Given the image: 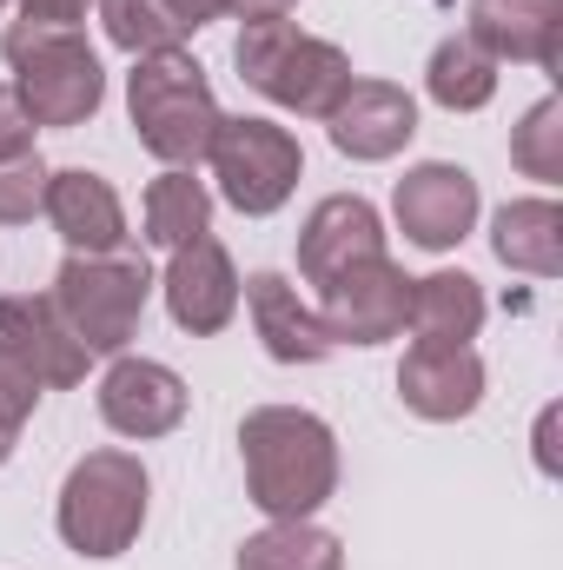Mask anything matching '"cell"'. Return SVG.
Segmentation results:
<instances>
[{
  "label": "cell",
  "instance_id": "obj_1",
  "mask_svg": "<svg viewBox=\"0 0 563 570\" xmlns=\"http://www.w3.org/2000/svg\"><path fill=\"white\" fill-rule=\"evenodd\" d=\"M246 491L266 518H312L338 491V438L318 412L298 405H259L239 425Z\"/></svg>",
  "mask_w": 563,
  "mask_h": 570
},
{
  "label": "cell",
  "instance_id": "obj_2",
  "mask_svg": "<svg viewBox=\"0 0 563 570\" xmlns=\"http://www.w3.org/2000/svg\"><path fill=\"white\" fill-rule=\"evenodd\" d=\"M127 107H134V134L152 159L166 166H199L206 146L219 134V100H213V80L192 53H146L127 73Z\"/></svg>",
  "mask_w": 563,
  "mask_h": 570
},
{
  "label": "cell",
  "instance_id": "obj_3",
  "mask_svg": "<svg viewBox=\"0 0 563 570\" xmlns=\"http://www.w3.org/2000/svg\"><path fill=\"white\" fill-rule=\"evenodd\" d=\"M7 67H13V94L27 107L33 127H87L107 100V73H100V53L73 33V27H7L0 40Z\"/></svg>",
  "mask_w": 563,
  "mask_h": 570
},
{
  "label": "cell",
  "instance_id": "obj_4",
  "mask_svg": "<svg viewBox=\"0 0 563 570\" xmlns=\"http://www.w3.org/2000/svg\"><path fill=\"white\" fill-rule=\"evenodd\" d=\"M233 60H239V80L253 94H266L273 107H292V114H312V120H325L352 87L345 47L318 40V33H298L292 20H253L239 33Z\"/></svg>",
  "mask_w": 563,
  "mask_h": 570
},
{
  "label": "cell",
  "instance_id": "obj_5",
  "mask_svg": "<svg viewBox=\"0 0 563 570\" xmlns=\"http://www.w3.org/2000/svg\"><path fill=\"white\" fill-rule=\"evenodd\" d=\"M146 464L134 451H87L60 484V538L80 558H120L134 551L146 524Z\"/></svg>",
  "mask_w": 563,
  "mask_h": 570
},
{
  "label": "cell",
  "instance_id": "obj_6",
  "mask_svg": "<svg viewBox=\"0 0 563 570\" xmlns=\"http://www.w3.org/2000/svg\"><path fill=\"white\" fill-rule=\"evenodd\" d=\"M146 292H152V273L140 253H67L47 298L73 325V338L100 358V352H127V338L146 318Z\"/></svg>",
  "mask_w": 563,
  "mask_h": 570
},
{
  "label": "cell",
  "instance_id": "obj_7",
  "mask_svg": "<svg viewBox=\"0 0 563 570\" xmlns=\"http://www.w3.org/2000/svg\"><path fill=\"white\" fill-rule=\"evenodd\" d=\"M206 159H213V179H219L226 206L246 213V219L279 213L292 199V186H298V173H305L298 140L285 127H273V120H219Z\"/></svg>",
  "mask_w": 563,
  "mask_h": 570
},
{
  "label": "cell",
  "instance_id": "obj_8",
  "mask_svg": "<svg viewBox=\"0 0 563 570\" xmlns=\"http://www.w3.org/2000/svg\"><path fill=\"white\" fill-rule=\"evenodd\" d=\"M405 305H412V279L385 253L318 285V318L332 345H385L392 332H405Z\"/></svg>",
  "mask_w": 563,
  "mask_h": 570
},
{
  "label": "cell",
  "instance_id": "obj_9",
  "mask_svg": "<svg viewBox=\"0 0 563 570\" xmlns=\"http://www.w3.org/2000/svg\"><path fill=\"white\" fill-rule=\"evenodd\" d=\"M392 213L405 226V239L424 253H451L471 226H477V179L451 159H424L398 179L392 193Z\"/></svg>",
  "mask_w": 563,
  "mask_h": 570
},
{
  "label": "cell",
  "instance_id": "obj_10",
  "mask_svg": "<svg viewBox=\"0 0 563 570\" xmlns=\"http://www.w3.org/2000/svg\"><path fill=\"white\" fill-rule=\"evenodd\" d=\"M0 352L20 372H33L40 392H67L93 365V352L73 338V325L53 312V298H0Z\"/></svg>",
  "mask_w": 563,
  "mask_h": 570
},
{
  "label": "cell",
  "instance_id": "obj_11",
  "mask_svg": "<svg viewBox=\"0 0 563 570\" xmlns=\"http://www.w3.org/2000/svg\"><path fill=\"white\" fill-rule=\"evenodd\" d=\"M159 285H166L172 325L192 332V338L226 332L233 312H239V273H233V259H226V246L213 233H199L192 246H172V266H166Z\"/></svg>",
  "mask_w": 563,
  "mask_h": 570
},
{
  "label": "cell",
  "instance_id": "obj_12",
  "mask_svg": "<svg viewBox=\"0 0 563 570\" xmlns=\"http://www.w3.org/2000/svg\"><path fill=\"white\" fill-rule=\"evenodd\" d=\"M325 127L345 159H392L418 134V100L392 80H352L345 100L325 114Z\"/></svg>",
  "mask_w": 563,
  "mask_h": 570
},
{
  "label": "cell",
  "instance_id": "obj_13",
  "mask_svg": "<svg viewBox=\"0 0 563 570\" xmlns=\"http://www.w3.org/2000/svg\"><path fill=\"white\" fill-rule=\"evenodd\" d=\"M378 253H385V219H378V206L358 199V193L318 199L312 219H305V233H298V273H305L312 285L338 279L345 266L378 259Z\"/></svg>",
  "mask_w": 563,
  "mask_h": 570
},
{
  "label": "cell",
  "instance_id": "obj_14",
  "mask_svg": "<svg viewBox=\"0 0 563 570\" xmlns=\"http://www.w3.org/2000/svg\"><path fill=\"white\" fill-rule=\"evenodd\" d=\"M398 399L431 425L471 419L484 405V358L471 345H412L398 365Z\"/></svg>",
  "mask_w": 563,
  "mask_h": 570
},
{
  "label": "cell",
  "instance_id": "obj_15",
  "mask_svg": "<svg viewBox=\"0 0 563 570\" xmlns=\"http://www.w3.org/2000/svg\"><path fill=\"white\" fill-rule=\"evenodd\" d=\"M100 419L120 438H166L186 419V379L159 358H113L100 379Z\"/></svg>",
  "mask_w": 563,
  "mask_h": 570
},
{
  "label": "cell",
  "instance_id": "obj_16",
  "mask_svg": "<svg viewBox=\"0 0 563 570\" xmlns=\"http://www.w3.org/2000/svg\"><path fill=\"white\" fill-rule=\"evenodd\" d=\"M53 233L73 246V253H127V206L120 193L87 173V166H67V173H47V206Z\"/></svg>",
  "mask_w": 563,
  "mask_h": 570
},
{
  "label": "cell",
  "instance_id": "obj_17",
  "mask_svg": "<svg viewBox=\"0 0 563 570\" xmlns=\"http://www.w3.org/2000/svg\"><path fill=\"white\" fill-rule=\"evenodd\" d=\"M246 305H253V325H259V338H266V352L279 365H318V358L338 352L325 318H318V305H305L285 273H253L246 279Z\"/></svg>",
  "mask_w": 563,
  "mask_h": 570
},
{
  "label": "cell",
  "instance_id": "obj_18",
  "mask_svg": "<svg viewBox=\"0 0 563 570\" xmlns=\"http://www.w3.org/2000/svg\"><path fill=\"white\" fill-rule=\"evenodd\" d=\"M471 40H477L491 60L557 67L563 0H471Z\"/></svg>",
  "mask_w": 563,
  "mask_h": 570
},
{
  "label": "cell",
  "instance_id": "obj_19",
  "mask_svg": "<svg viewBox=\"0 0 563 570\" xmlns=\"http://www.w3.org/2000/svg\"><path fill=\"white\" fill-rule=\"evenodd\" d=\"M405 325L418 332V345H471L484 325V285L471 273H431L412 279V305Z\"/></svg>",
  "mask_w": 563,
  "mask_h": 570
},
{
  "label": "cell",
  "instance_id": "obj_20",
  "mask_svg": "<svg viewBox=\"0 0 563 570\" xmlns=\"http://www.w3.org/2000/svg\"><path fill=\"white\" fill-rule=\"evenodd\" d=\"M491 246L511 273H531V279H557L563 273V213L557 199H511L497 219H491Z\"/></svg>",
  "mask_w": 563,
  "mask_h": 570
},
{
  "label": "cell",
  "instance_id": "obj_21",
  "mask_svg": "<svg viewBox=\"0 0 563 570\" xmlns=\"http://www.w3.org/2000/svg\"><path fill=\"white\" fill-rule=\"evenodd\" d=\"M239 570H345V544L312 518H273L259 538L239 544Z\"/></svg>",
  "mask_w": 563,
  "mask_h": 570
},
{
  "label": "cell",
  "instance_id": "obj_22",
  "mask_svg": "<svg viewBox=\"0 0 563 570\" xmlns=\"http://www.w3.org/2000/svg\"><path fill=\"white\" fill-rule=\"evenodd\" d=\"M424 87H431L437 107L477 114V107H491V94H497V60H491L471 33H451V40H437V53H431V67H424Z\"/></svg>",
  "mask_w": 563,
  "mask_h": 570
},
{
  "label": "cell",
  "instance_id": "obj_23",
  "mask_svg": "<svg viewBox=\"0 0 563 570\" xmlns=\"http://www.w3.org/2000/svg\"><path fill=\"white\" fill-rule=\"evenodd\" d=\"M213 226V193L186 173V166H172V173H159L152 186H146V239L152 246H192L199 233Z\"/></svg>",
  "mask_w": 563,
  "mask_h": 570
},
{
  "label": "cell",
  "instance_id": "obj_24",
  "mask_svg": "<svg viewBox=\"0 0 563 570\" xmlns=\"http://www.w3.org/2000/svg\"><path fill=\"white\" fill-rule=\"evenodd\" d=\"M100 20H107V40L127 47L134 60H146V53H172V47L186 40V27L172 20L166 0H100Z\"/></svg>",
  "mask_w": 563,
  "mask_h": 570
},
{
  "label": "cell",
  "instance_id": "obj_25",
  "mask_svg": "<svg viewBox=\"0 0 563 570\" xmlns=\"http://www.w3.org/2000/svg\"><path fill=\"white\" fill-rule=\"evenodd\" d=\"M511 166L531 173V179H563V100H537L517 134H511Z\"/></svg>",
  "mask_w": 563,
  "mask_h": 570
},
{
  "label": "cell",
  "instance_id": "obj_26",
  "mask_svg": "<svg viewBox=\"0 0 563 570\" xmlns=\"http://www.w3.org/2000/svg\"><path fill=\"white\" fill-rule=\"evenodd\" d=\"M40 206H47V166H40V153L0 159V226H27Z\"/></svg>",
  "mask_w": 563,
  "mask_h": 570
},
{
  "label": "cell",
  "instance_id": "obj_27",
  "mask_svg": "<svg viewBox=\"0 0 563 570\" xmlns=\"http://www.w3.org/2000/svg\"><path fill=\"white\" fill-rule=\"evenodd\" d=\"M33 405H40V385H33V372H20L7 352H0V425L20 431L33 419Z\"/></svg>",
  "mask_w": 563,
  "mask_h": 570
},
{
  "label": "cell",
  "instance_id": "obj_28",
  "mask_svg": "<svg viewBox=\"0 0 563 570\" xmlns=\"http://www.w3.org/2000/svg\"><path fill=\"white\" fill-rule=\"evenodd\" d=\"M13 153H33V120H27L20 94L0 87V159H13Z\"/></svg>",
  "mask_w": 563,
  "mask_h": 570
},
{
  "label": "cell",
  "instance_id": "obj_29",
  "mask_svg": "<svg viewBox=\"0 0 563 570\" xmlns=\"http://www.w3.org/2000/svg\"><path fill=\"white\" fill-rule=\"evenodd\" d=\"M87 7H93V0H20V13H27L33 27H80Z\"/></svg>",
  "mask_w": 563,
  "mask_h": 570
},
{
  "label": "cell",
  "instance_id": "obj_30",
  "mask_svg": "<svg viewBox=\"0 0 563 570\" xmlns=\"http://www.w3.org/2000/svg\"><path fill=\"white\" fill-rule=\"evenodd\" d=\"M166 7H172V20H179L186 33H199L213 13H226V0H166Z\"/></svg>",
  "mask_w": 563,
  "mask_h": 570
},
{
  "label": "cell",
  "instance_id": "obj_31",
  "mask_svg": "<svg viewBox=\"0 0 563 570\" xmlns=\"http://www.w3.org/2000/svg\"><path fill=\"white\" fill-rule=\"evenodd\" d=\"M292 7H298V0H226V13H239L246 27H253V20H285Z\"/></svg>",
  "mask_w": 563,
  "mask_h": 570
},
{
  "label": "cell",
  "instance_id": "obj_32",
  "mask_svg": "<svg viewBox=\"0 0 563 570\" xmlns=\"http://www.w3.org/2000/svg\"><path fill=\"white\" fill-rule=\"evenodd\" d=\"M13 438H20V431H7V425H0V464L13 458Z\"/></svg>",
  "mask_w": 563,
  "mask_h": 570
},
{
  "label": "cell",
  "instance_id": "obj_33",
  "mask_svg": "<svg viewBox=\"0 0 563 570\" xmlns=\"http://www.w3.org/2000/svg\"><path fill=\"white\" fill-rule=\"evenodd\" d=\"M0 7H7V0H0Z\"/></svg>",
  "mask_w": 563,
  "mask_h": 570
}]
</instances>
